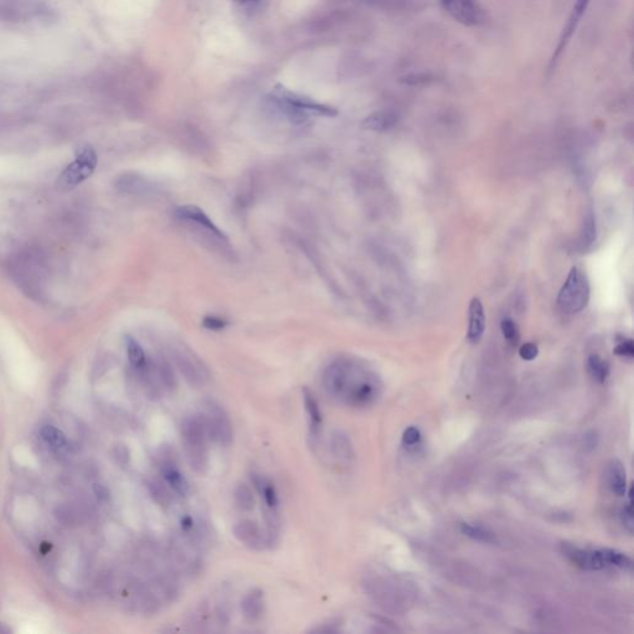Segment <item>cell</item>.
Listing matches in <instances>:
<instances>
[{"mask_svg":"<svg viewBox=\"0 0 634 634\" xmlns=\"http://www.w3.org/2000/svg\"><path fill=\"white\" fill-rule=\"evenodd\" d=\"M322 384L330 397L350 407H367L379 394L376 374L361 362L347 357L336 358L326 366Z\"/></svg>","mask_w":634,"mask_h":634,"instance_id":"1","label":"cell"},{"mask_svg":"<svg viewBox=\"0 0 634 634\" xmlns=\"http://www.w3.org/2000/svg\"><path fill=\"white\" fill-rule=\"evenodd\" d=\"M181 438L185 449L186 459L195 472L205 474L208 464V433L202 415L186 418L181 424Z\"/></svg>","mask_w":634,"mask_h":634,"instance_id":"2","label":"cell"},{"mask_svg":"<svg viewBox=\"0 0 634 634\" xmlns=\"http://www.w3.org/2000/svg\"><path fill=\"white\" fill-rule=\"evenodd\" d=\"M590 300V285L586 275L573 267L557 295V306L564 314H578L583 311Z\"/></svg>","mask_w":634,"mask_h":634,"instance_id":"3","label":"cell"},{"mask_svg":"<svg viewBox=\"0 0 634 634\" xmlns=\"http://www.w3.org/2000/svg\"><path fill=\"white\" fill-rule=\"evenodd\" d=\"M97 166V154L91 146H83L80 149L73 163L62 171L57 177L56 189L58 191L68 192L73 190L81 182L87 180L92 175Z\"/></svg>","mask_w":634,"mask_h":634,"instance_id":"4","label":"cell"},{"mask_svg":"<svg viewBox=\"0 0 634 634\" xmlns=\"http://www.w3.org/2000/svg\"><path fill=\"white\" fill-rule=\"evenodd\" d=\"M208 438L222 448H228L233 441V425L226 410L213 400L205 402L202 414Z\"/></svg>","mask_w":634,"mask_h":634,"instance_id":"5","label":"cell"},{"mask_svg":"<svg viewBox=\"0 0 634 634\" xmlns=\"http://www.w3.org/2000/svg\"><path fill=\"white\" fill-rule=\"evenodd\" d=\"M172 358L177 369L185 376L189 384H191L192 387H201L202 384H205L208 376L206 367L195 355H192L191 351H187L186 348L175 350L172 352Z\"/></svg>","mask_w":634,"mask_h":634,"instance_id":"6","label":"cell"},{"mask_svg":"<svg viewBox=\"0 0 634 634\" xmlns=\"http://www.w3.org/2000/svg\"><path fill=\"white\" fill-rule=\"evenodd\" d=\"M175 213L176 217L180 221L186 222L201 231H205L221 242L228 243L227 236L217 227L216 223L212 221L211 218L207 216L206 212L201 210L200 207L195 206V205H185V206L177 207Z\"/></svg>","mask_w":634,"mask_h":634,"instance_id":"7","label":"cell"},{"mask_svg":"<svg viewBox=\"0 0 634 634\" xmlns=\"http://www.w3.org/2000/svg\"><path fill=\"white\" fill-rule=\"evenodd\" d=\"M441 6L464 25H478L482 21V9L476 0H441Z\"/></svg>","mask_w":634,"mask_h":634,"instance_id":"8","label":"cell"},{"mask_svg":"<svg viewBox=\"0 0 634 634\" xmlns=\"http://www.w3.org/2000/svg\"><path fill=\"white\" fill-rule=\"evenodd\" d=\"M564 552L576 566L581 567L583 570H601V569L607 567L604 549L583 550V549L570 547H566Z\"/></svg>","mask_w":634,"mask_h":634,"instance_id":"9","label":"cell"},{"mask_svg":"<svg viewBox=\"0 0 634 634\" xmlns=\"http://www.w3.org/2000/svg\"><path fill=\"white\" fill-rule=\"evenodd\" d=\"M486 330V315L483 305L478 298L471 300L469 306V332L467 338L471 343H478Z\"/></svg>","mask_w":634,"mask_h":634,"instance_id":"10","label":"cell"},{"mask_svg":"<svg viewBox=\"0 0 634 634\" xmlns=\"http://www.w3.org/2000/svg\"><path fill=\"white\" fill-rule=\"evenodd\" d=\"M232 534L238 542L252 549H260L263 545V533L254 521L248 519L238 521L233 526Z\"/></svg>","mask_w":634,"mask_h":634,"instance_id":"11","label":"cell"},{"mask_svg":"<svg viewBox=\"0 0 634 634\" xmlns=\"http://www.w3.org/2000/svg\"><path fill=\"white\" fill-rule=\"evenodd\" d=\"M241 609H242L243 617L247 619L248 622H251V623L258 622L265 612L264 593L258 588L249 591L242 598Z\"/></svg>","mask_w":634,"mask_h":634,"instance_id":"12","label":"cell"},{"mask_svg":"<svg viewBox=\"0 0 634 634\" xmlns=\"http://www.w3.org/2000/svg\"><path fill=\"white\" fill-rule=\"evenodd\" d=\"M303 399H304L305 412H306L308 421H309L310 433L312 438H319L322 423H324L319 402L316 400L314 394L312 392H310L308 388H304V391H303Z\"/></svg>","mask_w":634,"mask_h":634,"instance_id":"13","label":"cell"},{"mask_svg":"<svg viewBox=\"0 0 634 634\" xmlns=\"http://www.w3.org/2000/svg\"><path fill=\"white\" fill-rule=\"evenodd\" d=\"M331 452L341 464H350L353 459V449L351 443L345 433L336 431L331 435Z\"/></svg>","mask_w":634,"mask_h":634,"instance_id":"14","label":"cell"},{"mask_svg":"<svg viewBox=\"0 0 634 634\" xmlns=\"http://www.w3.org/2000/svg\"><path fill=\"white\" fill-rule=\"evenodd\" d=\"M251 480H252V483L255 487V490H258V493L262 497V500H264V503L268 507V509L275 511L278 508L279 500L277 490H275V487L272 485V482L267 480L262 474H252Z\"/></svg>","mask_w":634,"mask_h":634,"instance_id":"15","label":"cell"},{"mask_svg":"<svg viewBox=\"0 0 634 634\" xmlns=\"http://www.w3.org/2000/svg\"><path fill=\"white\" fill-rule=\"evenodd\" d=\"M40 436L47 446L56 454H63L68 449V438L60 429L53 425H44L40 429Z\"/></svg>","mask_w":634,"mask_h":634,"instance_id":"16","label":"cell"},{"mask_svg":"<svg viewBox=\"0 0 634 634\" xmlns=\"http://www.w3.org/2000/svg\"><path fill=\"white\" fill-rule=\"evenodd\" d=\"M607 474H609V488L614 495H619V497L626 495V488H627L626 469H624L622 462L619 459H612L609 462Z\"/></svg>","mask_w":634,"mask_h":634,"instance_id":"17","label":"cell"},{"mask_svg":"<svg viewBox=\"0 0 634 634\" xmlns=\"http://www.w3.org/2000/svg\"><path fill=\"white\" fill-rule=\"evenodd\" d=\"M397 124V115L389 110H381L371 114L363 122V127L374 132H386Z\"/></svg>","mask_w":634,"mask_h":634,"instance_id":"18","label":"cell"},{"mask_svg":"<svg viewBox=\"0 0 634 634\" xmlns=\"http://www.w3.org/2000/svg\"><path fill=\"white\" fill-rule=\"evenodd\" d=\"M163 476L166 483L170 486L179 495H187L190 492V486L185 478V476L176 469L174 464H164L163 466Z\"/></svg>","mask_w":634,"mask_h":634,"instance_id":"19","label":"cell"},{"mask_svg":"<svg viewBox=\"0 0 634 634\" xmlns=\"http://www.w3.org/2000/svg\"><path fill=\"white\" fill-rule=\"evenodd\" d=\"M127 353H128L130 364L134 367L135 369L143 371L145 367L148 366L146 355H145L143 347L140 345L138 341L132 337H127Z\"/></svg>","mask_w":634,"mask_h":634,"instance_id":"20","label":"cell"},{"mask_svg":"<svg viewBox=\"0 0 634 634\" xmlns=\"http://www.w3.org/2000/svg\"><path fill=\"white\" fill-rule=\"evenodd\" d=\"M233 498H234L236 505L243 512L252 511L255 505V498H254L252 488L246 483H239L236 486L234 492H233Z\"/></svg>","mask_w":634,"mask_h":634,"instance_id":"21","label":"cell"},{"mask_svg":"<svg viewBox=\"0 0 634 634\" xmlns=\"http://www.w3.org/2000/svg\"><path fill=\"white\" fill-rule=\"evenodd\" d=\"M588 369L593 379L598 383H604L609 374V363L604 361L598 355L588 357Z\"/></svg>","mask_w":634,"mask_h":634,"instance_id":"22","label":"cell"},{"mask_svg":"<svg viewBox=\"0 0 634 634\" xmlns=\"http://www.w3.org/2000/svg\"><path fill=\"white\" fill-rule=\"evenodd\" d=\"M597 238V226H596V217L593 212L590 211L583 217V228H581V243L583 247H588L596 242Z\"/></svg>","mask_w":634,"mask_h":634,"instance_id":"23","label":"cell"},{"mask_svg":"<svg viewBox=\"0 0 634 634\" xmlns=\"http://www.w3.org/2000/svg\"><path fill=\"white\" fill-rule=\"evenodd\" d=\"M588 1H590V0H578V3H576V6H575V9H573V16H571V19L569 21V25H567L565 34H564V37H562V44H560L559 50H557V55H559V52L562 51L564 44H565V42L570 39V37H571L573 31L575 30V27H576V24H578L580 18L583 16V11H585L586 6H588Z\"/></svg>","mask_w":634,"mask_h":634,"instance_id":"24","label":"cell"},{"mask_svg":"<svg viewBox=\"0 0 634 634\" xmlns=\"http://www.w3.org/2000/svg\"><path fill=\"white\" fill-rule=\"evenodd\" d=\"M158 376L161 384L167 389V391H174L177 383H176L175 373L169 362L165 360H159L158 363Z\"/></svg>","mask_w":634,"mask_h":634,"instance_id":"25","label":"cell"},{"mask_svg":"<svg viewBox=\"0 0 634 634\" xmlns=\"http://www.w3.org/2000/svg\"><path fill=\"white\" fill-rule=\"evenodd\" d=\"M461 531L464 535L469 536L471 539L478 540L483 543H495V538L493 534H490V531H485L483 528L478 526H472L469 523L461 524Z\"/></svg>","mask_w":634,"mask_h":634,"instance_id":"26","label":"cell"},{"mask_svg":"<svg viewBox=\"0 0 634 634\" xmlns=\"http://www.w3.org/2000/svg\"><path fill=\"white\" fill-rule=\"evenodd\" d=\"M604 557L607 566H617L621 569H630L632 567V560L627 555H624L622 552L611 550V549H604Z\"/></svg>","mask_w":634,"mask_h":634,"instance_id":"27","label":"cell"},{"mask_svg":"<svg viewBox=\"0 0 634 634\" xmlns=\"http://www.w3.org/2000/svg\"><path fill=\"white\" fill-rule=\"evenodd\" d=\"M149 488L153 500L158 505H161V507L169 505V503H170V493L167 492L164 486L161 485V483H150Z\"/></svg>","mask_w":634,"mask_h":634,"instance_id":"28","label":"cell"},{"mask_svg":"<svg viewBox=\"0 0 634 634\" xmlns=\"http://www.w3.org/2000/svg\"><path fill=\"white\" fill-rule=\"evenodd\" d=\"M500 330H502V334H503V337H505V340L509 341V342H513V341L516 340V336H518V327H516V322L509 319V317H505L500 322Z\"/></svg>","mask_w":634,"mask_h":634,"instance_id":"29","label":"cell"},{"mask_svg":"<svg viewBox=\"0 0 634 634\" xmlns=\"http://www.w3.org/2000/svg\"><path fill=\"white\" fill-rule=\"evenodd\" d=\"M202 325L203 327H206L207 330L210 331H222L224 330L228 325H229V322L227 320H224V319H222L220 316H206L203 321H202Z\"/></svg>","mask_w":634,"mask_h":634,"instance_id":"30","label":"cell"},{"mask_svg":"<svg viewBox=\"0 0 634 634\" xmlns=\"http://www.w3.org/2000/svg\"><path fill=\"white\" fill-rule=\"evenodd\" d=\"M628 497V503L626 505V507L623 508V512H622V521H623L624 526H626V528L628 529L629 533L632 534L634 529L633 508H632V490H629Z\"/></svg>","mask_w":634,"mask_h":634,"instance_id":"31","label":"cell"},{"mask_svg":"<svg viewBox=\"0 0 634 634\" xmlns=\"http://www.w3.org/2000/svg\"><path fill=\"white\" fill-rule=\"evenodd\" d=\"M614 355L621 357H627V358H633L634 356V345L632 340H623L619 342V345L614 347Z\"/></svg>","mask_w":634,"mask_h":634,"instance_id":"32","label":"cell"},{"mask_svg":"<svg viewBox=\"0 0 634 634\" xmlns=\"http://www.w3.org/2000/svg\"><path fill=\"white\" fill-rule=\"evenodd\" d=\"M538 355H539V348L535 343H531V342L524 343L519 348V356L524 361H533V360H535Z\"/></svg>","mask_w":634,"mask_h":634,"instance_id":"33","label":"cell"},{"mask_svg":"<svg viewBox=\"0 0 634 634\" xmlns=\"http://www.w3.org/2000/svg\"><path fill=\"white\" fill-rule=\"evenodd\" d=\"M419 440H420V431H419L418 429L414 428H407L405 431H404V435H402V441L405 445H409V446H412V445H415V443H419Z\"/></svg>","mask_w":634,"mask_h":634,"instance_id":"34","label":"cell"},{"mask_svg":"<svg viewBox=\"0 0 634 634\" xmlns=\"http://www.w3.org/2000/svg\"><path fill=\"white\" fill-rule=\"evenodd\" d=\"M94 492L99 500H106L109 498V490L102 485H94Z\"/></svg>","mask_w":634,"mask_h":634,"instance_id":"35","label":"cell"},{"mask_svg":"<svg viewBox=\"0 0 634 634\" xmlns=\"http://www.w3.org/2000/svg\"><path fill=\"white\" fill-rule=\"evenodd\" d=\"M192 526V519L191 518H189V516H186L182 519V528H185V529H190Z\"/></svg>","mask_w":634,"mask_h":634,"instance_id":"36","label":"cell"},{"mask_svg":"<svg viewBox=\"0 0 634 634\" xmlns=\"http://www.w3.org/2000/svg\"><path fill=\"white\" fill-rule=\"evenodd\" d=\"M238 1H242V3H251V1H257V0H238Z\"/></svg>","mask_w":634,"mask_h":634,"instance_id":"37","label":"cell"}]
</instances>
